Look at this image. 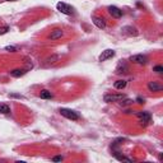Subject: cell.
I'll return each instance as SVG.
<instances>
[{
	"label": "cell",
	"instance_id": "6da1fadb",
	"mask_svg": "<svg viewBox=\"0 0 163 163\" xmlns=\"http://www.w3.org/2000/svg\"><path fill=\"white\" fill-rule=\"evenodd\" d=\"M59 112L61 113V116H64V117H66V119H69V120H71V121L79 120V115L76 113L75 111L70 110V108H60Z\"/></svg>",
	"mask_w": 163,
	"mask_h": 163
},
{
	"label": "cell",
	"instance_id": "7a4b0ae2",
	"mask_svg": "<svg viewBox=\"0 0 163 163\" xmlns=\"http://www.w3.org/2000/svg\"><path fill=\"white\" fill-rule=\"evenodd\" d=\"M56 8H57V10L61 12V13L65 14V15H71V14H74L73 6H70L69 4H66V3H63V2L57 3V4H56Z\"/></svg>",
	"mask_w": 163,
	"mask_h": 163
},
{
	"label": "cell",
	"instance_id": "3957f363",
	"mask_svg": "<svg viewBox=\"0 0 163 163\" xmlns=\"http://www.w3.org/2000/svg\"><path fill=\"white\" fill-rule=\"evenodd\" d=\"M138 117H139V122L143 126H147L150 124L152 121V116H150V113L147 112V111H141V112H138Z\"/></svg>",
	"mask_w": 163,
	"mask_h": 163
},
{
	"label": "cell",
	"instance_id": "277c9868",
	"mask_svg": "<svg viewBox=\"0 0 163 163\" xmlns=\"http://www.w3.org/2000/svg\"><path fill=\"white\" fill-rule=\"evenodd\" d=\"M124 98H125V94H104V97H103V101L104 102H107V103H111V102H120L122 101Z\"/></svg>",
	"mask_w": 163,
	"mask_h": 163
},
{
	"label": "cell",
	"instance_id": "5b68a950",
	"mask_svg": "<svg viewBox=\"0 0 163 163\" xmlns=\"http://www.w3.org/2000/svg\"><path fill=\"white\" fill-rule=\"evenodd\" d=\"M130 61H132L134 64H138V65H145L148 63V57L143 54H138V55H132L130 57Z\"/></svg>",
	"mask_w": 163,
	"mask_h": 163
},
{
	"label": "cell",
	"instance_id": "8992f818",
	"mask_svg": "<svg viewBox=\"0 0 163 163\" xmlns=\"http://www.w3.org/2000/svg\"><path fill=\"white\" fill-rule=\"evenodd\" d=\"M129 73V66L126 64V61H124V60H120V63L117 64L116 66V74H128Z\"/></svg>",
	"mask_w": 163,
	"mask_h": 163
},
{
	"label": "cell",
	"instance_id": "52a82bcc",
	"mask_svg": "<svg viewBox=\"0 0 163 163\" xmlns=\"http://www.w3.org/2000/svg\"><path fill=\"white\" fill-rule=\"evenodd\" d=\"M112 56H115V51L111 50V49H107V50L102 51V54H101L100 57H98V60H100V61H106V60L111 59Z\"/></svg>",
	"mask_w": 163,
	"mask_h": 163
},
{
	"label": "cell",
	"instance_id": "ba28073f",
	"mask_svg": "<svg viewBox=\"0 0 163 163\" xmlns=\"http://www.w3.org/2000/svg\"><path fill=\"white\" fill-rule=\"evenodd\" d=\"M108 13L113 18H121L122 17V10H121V9H119L117 6H113V5L108 6Z\"/></svg>",
	"mask_w": 163,
	"mask_h": 163
},
{
	"label": "cell",
	"instance_id": "9c48e42d",
	"mask_svg": "<svg viewBox=\"0 0 163 163\" xmlns=\"http://www.w3.org/2000/svg\"><path fill=\"white\" fill-rule=\"evenodd\" d=\"M92 22H93V24H94L96 27L100 28V30H103V28L106 27V22H104V19H103V18L93 17V18H92Z\"/></svg>",
	"mask_w": 163,
	"mask_h": 163
},
{
	"label": "cell",
	"instance_id": "30bf717a",
	"mask_svg": "<svg viewBox=\"0 0 163 163\" xmlns=\"http://www.w3.org/2000/svg\"><path fill=\"white\" fill-rule=\"evenodd\" d=\"M148 89L150 92H161L163 89V87L158 82H149L148 83Z\"/></svg>",
	"mask_w": 163,
	"mask_h": 163
},
{
	"label": "cell",
	"instance_id": "8fae6325",
	"mask_svg": "<svg viewBox=\"0 0 163 163\" xmlns=\"http://www.w3.org/2000/svg\"><path fill=\"white\" fill-rule=\"evenodd\" d=\"M64 36V32L61 30H54L50 35H49V40L51 41H55V40H59V38H61Z\"/></svg>",
	"mask_w": 163,
	"mask_h": 163
},
{
	"label": "cell",
	"instance_id": "7c38bea8",
	"mask_svg": "<svg viewBox=\"0 0 163 163\" xmlns=\"http://www.w3.org/2000/svg\"><path fill=\"white\" fill-rule=\"evenodd\" d=\"M27 71H28V69H14L10 71V75L14 76V78H21V76H23Z\"/></svg>",
	"mask_w": 163,
	"mask_h": 163
},
{
	"label": "cell",
	"instance_id": "4fadbf2b",
	"mask_svg": "<svg viewBox=\"0 0 163 163\" xmlns=\"http://www.w3.org/2000/svg\"><path fill=\"white\" fill-rule=\"evenodd\" d=\"M125 33H128V35H130V36H138V31L135 30L134 27H130V26H128V27H124V30H122Z\"/></svg>",
	"mask_w": 163,
	"mask_h": 163
},
{
	"label": "cell",
	"instance_id": "5bb4252c",
	"mask_svg": "<svg viewBox=\"0 0 163 163\" xmlns=\"http://www.w3.org/2000/svg\"><path fill=\"white\" fill-rule=\"evenodd\" d=\"M113 87L116 88V89H124L126 87V80H124V79H120V80H116L113 84Z\"/></svg>",
	"mask_w": 163,
	"mask_h": 163
},
{
	"label": "cell",
	"instance_id": "9a60e30c",
	"mask_svg": "<svg viewBox=\"0 0 163 163\" xmlns=\"http://www.w3.org/2000/svg\"><path fill=\"white\" fill-rule=\"evenodd\" d=\"M0 113L3 115H9L10 113V107L5 103H0Z\"/></svg>",
	"mask_w": 163,
	"mask_h": 163
},
{
	"label": "cell",
	"instance_id": "2e32d148",
	"mask_svg": "<svg viewBox=\"0 0 163 163\" xmlns=\"http://www.w3.org/2000/svg\"><path fill=\"white\" fill-rule=\"evenodd\" d=\"M40 97L43 98V100H50L52 97V93L50 91H47V89H43L41 93H40Z\"/></svg>",
	"mask_w": 163,
	"mask_h": 163
},
{
	"label": "cell",
	"instance_id": "e0dca14e",
	"mask_svg": "<svg viewBox=\"0 0 163 163\" xmlns=\"http://www.w3.org/2000/svg\"><path fill=\"white\" fill-rule=\"evenodd\" d=\"M153 71H156L157 74H162V73H163V66H162V65L154 66V68H153Z\"/></svg>",
	"mask_w": 163,
	"mask_h": 163
},
{
	"label": "cell",
	"instance_id": "ac0fdd59",
	"mask_svg": "<svg viewBox=\"0 0 163 163\" xmlns=\"http://www.w3.org/2000/svg\"><path fill=\"white\" fill-rule=\"evenodd\" d=\"M122 101H124V102H121V106H129V104H132V100L124 98Z\"/></svg>",
	"mask_w": 163,
	"mask_h": 163
},
{
	"label": "cell",
	"instance_id": "d6986e66",
	"mask_svg": "<svg viewBox=\"0 0 163 163\" xmlns=\"http://www.w3.org/2000/svg\"><path fill=\"white\" fill-rule=\"evenodd\" d=\"M8 31H9V27H8V26H3V27H0V36H2V35H5Z\"/></svg>",
	"mask_w": 163,
	"mask_h": 163
},
{
	"label": "cell",
	"instance_id": "ffe728a7",
	"mask_svg": "<svg viewBox=\"0 0 163 163\" xmlns=\"http://www.w3.org/2000/svg\"><path fill=\"white\" fill-rule=\"evenodd\" d=\"M5 50L6 51H12V52H15L18 49H17V47H14V46H6L5 47Z\"/></svg>",
	"mask_w": 163,
	"mask_h": 163
},
{
	"label": "cell",
	"instance_id": "44dd1931",
	"mask_svg": "<svg viewBox=\"0 0 163 163\" xmlns=\"http://www.w3.org/2000/svg\"><path fill=\"white\" fill-rule=\"evenodd\" d=\"M64 158L61 157V156H56V157H54V158H51V161L52 162H61Z\"/></svg>",
	"mask_w": 163,
	"mask_h": 163
},
{
	"label": "cell",
	"instance_id": "7402d4cb",
	"mask_svg": "<svg viewBox=\"0 0 163 163\" xmlns=\"http://www.w3.org/2000/svg\"><path fill=\"white\" fill-rule=\"evenodd\" d=\"M137 102H138V103H144V98L138 97V98H137Z\"/></svg>",
	"mask_w": 163,
	"mask_h": 163
},
{
	"label": "cell",
	"instance_id": "603a6c76",
	"mask_svg": "<svg viewBox=\"0 0 163 163\" xmlns=\"http://www.w3.org/2000/svg\"><path fill=\"white\" fill-rule=\"evenodd\" d=\"M9 97H17V98H22V96H18V94H9Z\"/></svg>",
	"mask_w": 163,
	"mask_h": 163
},
{
	"label": "cell",
	"instance_id": "cb8c5ba5",
	"mask_svg": "<svg viewBox=\"0 0 163 163\" xmlns=\"http://www.w3.org/2000/svg\"><path fill=\"white\" fill-rule=\"evenodd\" d=\"M5 2H15V0H5Z\"/></svg>",
	"mask_w": 163,
	"mask_h": 163
}]
</instances>
